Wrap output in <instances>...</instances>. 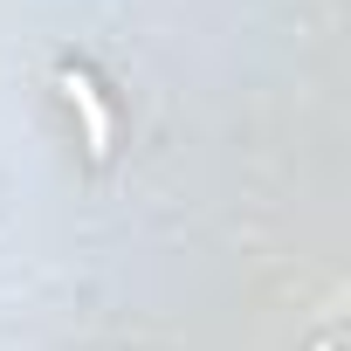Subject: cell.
Returning <instances> with one entry per match:
<instances>
[{"label": "cell", "mask_w": 351, "mask_h": 351, "mask_svg": "<svg viewBox=\"0 0 351 351\" xmlns=\"http://www.w3.org/2000/svg\"><path fill=\"white\" fill-rule=\"evenodd\" d=\"M56 83H62V97H69L76 117H83V145H90V158H110V104L97 97V83H90L83 69H62Z\"/></svg>", "instance_id": "obj_1"}, {"label": "cell", "mask_w": 351, "mask_h": 351, "mask_svg": "<svg viewBox=\"0 0 351 351\" xmlns=\"http://www.w3.org/2000/svg\"><path fill=\"white\" fill-rule=\"evenodd\" d=\"M324 351H330V344H324Z\"/></svg>", "instance_id": "obj_2"}]
</instances>
